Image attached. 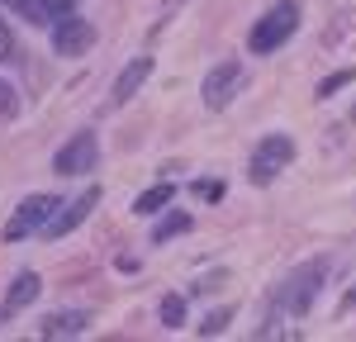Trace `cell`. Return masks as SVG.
<instances>
[{
    "mask_svg": "<svg viewBox=\"0 0 356 342\" xmlns=\"http://www.w3.org/2000/svg\"><path fill=\"white\" fill-rule=\"evenodd\" d=\"M295 28H300V0H280V5H271L257 24H252V33H247V48L257 57L275 53L280 43H290L295 38Z\"/></svg>",
    "mask_w": 356,
    "mask_h": 342,
    "instance_id": "obj_1",
    "label": "cell"
},
{
    "mask_svg": "<svg viewBox=\"0 0 356 342\" xmlns=\"http://www.w3.org/2000/svg\"><path fill=\"white\" fill-rule=\"evenodd\" d=\"M323 281H328V256H309L304 266H295V271L285 276V285H280V304L295 314V318H304V314L314 309Z\"/></svg>",
    "mask_w": 356,
    "mask_h": 342,
    "instance_id": "obj_2",
    "label": "cell"
},
{
    "mask_svg": "<svg viewBox=\"0 0 356 342\" xmlns=\"http://www.w3.org/2000/svg\"><path fill=\"white\" fill-rule=\"evenodd\" d=\"M290 162H295V142L285 138V133H266V138L257 142L252 162H247V176H252V186H266V181H275Z\"/></svg>",
    "mask_w": 356,
    "mask_h": 342,
    "instance_id": "obj_3",
    "label": "cell"
},
{
    "mask_svg": "<svg viewBox=\"0 0 356 342\" xmlns=\"http://www.w3.org/2000/svg\"><path fill=\"white\" fill-rule=\"evenodd\" d=\"M57 209H62V200L57 195H29L19 209H15V219L5 224V243H24L29 233H38V228H48Z\"/></svg>",
    "mask_w": 356,
    "mask_h": 342,
    "instance_id": "obj_4",
    "label": "cell"
},
{
    "mask_svg": "<svg viewBox=\"0 0 356 342\" xmlns=\"http://www.w3.org/2000/svg\"><path fill=\"white\" fill-rule=\"evenodd\" d=\"M95 162H100V142H95L90 129H81L72 142L57 147L53 171H57V176H86V171H95Z\"/></svg>",
    "mask_w": 356,
    "mask_h": 342,
    "instance_id": "obj_5",
    "label": "cell"
},
{
    "mask_svg": "<svg viewBox=\"0 0 356 342\" xmlns=\"http://www.w3.org/2000/svg\"><path fill=\"white\" fill-rule=\"evenodd\" d=\"M238 86H243V62H219L204 86H200V95H204V110H228L233 105V95H238Z\"/></svg>",
    "mask_w": 356,
    "mask_h": 342,
    "instance_id": "obj_6",
    "label": "cell"
},
{
    "mask_svg": "<svg viewBox=\"0 0 356 342\" xmlns=\"http://www.w3.org/2000/svg\"><path fill=\"white\" fill-rule=\"evenodd\" d=\"M53 48L62 57H81L95 48V28L81 15H67V19H53Z\"/></svg>",
    "mask_w": 356,
    "mask_h": 342,
    "instance_id": "obj_7",
    "label": "cell"
},
{
    "mask_svg": "<svg viewBox=\"0 0 356 342\" xmlns=\"http://www.w3.org/2000/svg\"><path fill=\"white\" fill-rule=\"evenodd\" d=\"M95 204H100V186H86L72 204H62L53 219H48V228H43V233H48V238H67L72 228H81L86 219H90V209H95Z\"/></svg>",
    "mask_w": 356,
    "mask_h": 342,
    "instance_id": "obj_8",
    "label": "cell"
},
{
    "mask_svg": "<svg viewBox=\"0 0 356 342\" xmlns=\"http://www.w3.org/2000/svg\"><path fill=\"white\" fill-rule=\"evenodd\" d=\"M152 76V57H134L119 76H114V86H110V100H105V110H119V105H129L138 95V86Z\"/></svg>",
    "mask_w": 356,
    "mask_h": 342,
    "instance_id": "obj_9",
    "label": "cell"
},
{
    "mask_svg": "<svg viewBox=\"0 0 356 342\" xmlns=\"http://www.w3.org/2000/svg\"><path fill=\"white\" fill-rule=\"evenodd\" d=\"M38 290H43V281H38V271H19V276H15V285H10V295H5V309H0V323H5L10 314L29 309V304L38 300Z\"/></svg>",
    "mask_w": 356,
    "mask_h": 342,
    "instance_id": "obj_10",
    "label": "cell"
},
{
    "mask_svg": "<svg viewBox=\"0 0 356 342\" xmlns=\"http://www.w3.org/2000/svg\"><path fill=\"white\" fill-rule=\"evenodd\" d=\"M86 323H90L86 309H62V314H48V318L38 323V333H43V338H76V333H86Z\"/></svg>",
    "mask_w": 356,
    "mask_h": 342,
    "instance_id": "obj_11",
    "label": "cell"
},
{
    "mask_svg": "<svg viewBox=\"0 0 356 342\" xmlns=\"http://www.w3.org/2000/svg\"><path fill=\"white\" fill-rule=\"evenodd\" d=\"M191 214L186 209H162V219H157V228H152V247H162V243H171L176 233H191Z\"/></svg>",
    "mask_w": 356,
    "mask_h": 342,
    "instance_id": "obj_12",
    "label": "cell"
},
{
    "mask_svg": "<svg viewBox=\"0 0 356 342\" xmlns=\"http://www.w3.org/2000/svg\"><path fill=\"white\" fill-rule=\"evenodd\" d=\"M171 195H176V186H171V181H162V186H152V190H143V195L134 200V214L152 219V214H162L166 204H171Z\"/></svg>",
    "mask_w": 356,
    "mask_h": 342,
    "instance_id": "obj_13",
    "label": "cell"
},
{
    "mask_svg": "<svg viewBox=\"0 0 356 342\" xmlns=\"http://www.w3.org/2000/svg\"><path fill=\"white\" fill-rule=\"evenodd\" d=\"M352 81H356V72H352V67H342V72L323 76V81H318V100H332V95H337L342 86H352Z\"/></svg>",
    "mask_w": 356,
    "mask_h": 342,
    "instance_id": "obj_14",
    "label": "cell"
},
{
    "mask_svg": "<svg viewBox=\"0 0 356 342\" xmlns=\"http://www.w3.org/2000/svg\"><path fill=\"white\" fill-rule=\"evenodd\" d=\"M162 323L166 328H186V300L181 295H166L162 300Z\"/></svg>",
    "mask_w": 356,
    "mask_h": 342,
    "instance_id": "obj_15",
    "label": "cell"
},
{
    "mask_svg": "<svg viewBox=\"0 0 356 342\" xmlns=\"http://www.w3.org/2000/svg\"><path fill=\"white\" fill-rule=\"evenodd\" d=\"M228 323H233V309H214L209 318H204V323H200V338H219Z\"/></svg>",
    "mask_w": 356,
    "mask_h": 342,
    "instance_id": "obj_16",
    "label": "cell"
},
{
    "mask_svg": "<svg viewBox=\"0 0 356 342\" xmlns=\"http://www.w3.org/2000/svg\"><path fill=\"white\" fill-rule=\"evenodd\" d=\"M38 10H43V19H67V15H76V0H33Z\"/></svg>",
    "mask_w": 356,
    "mask_h": 342,
    "instance_id": "obj_17",
    "label": "cell"
},
{
    "mask_svg": "<svg viewBox=\"0 0 356 342\" xmlns=\"http://www.w3.org/2000/svg\"><path fill=\"white\" fill-rule=\"evenodd\" d=\"M0 62H19V43H15V28L0 19Z\"/></svg>",
    "mask_w": 356,
    "mask_h": 342,
    "instance_id": "obj_18",
    "label": "cell"
},
{
    "mask_svg": "<svg viewBox=\"0 0 356 342\" xmlns=\"http://www.w3.org/2000/svg\"><path fill=\"white\" fill-rule=\"evenodd\" d=\"M0 5H5V10H15V15H24V19H33V24H48V19H43V10H38L33 0H0Z\"/></svg>",
    "mask_w": 356,
    "mask_h": 342,
    "instance_id": "obj_19",
    "label": "cell"
},
{
    "mask_svg": "<svg viewBox=\"0 0 356 342\" xmlns=\"http://www.w3.org/2000/svg\"><path fill=\"white\" fill-rule=\"evenodd\" d=\"M342 309H356V285L347 290V295H342Z\"/></svg>",
    "mask_w": 356,
    "mask_h": 342,
    "instance_id": "obj_20",
    "label": "cell"
},
{
    "mask_svg": "<svg viewBox=\"0 0 356 342\" xmlns=\"http://www.w3.org/2000/svg\"><path fill=\"white\" fill-rule=\"evenodd\" d=\"M176 5H181V0H162V10H166V15H171V10H176Z\"/></svg>",
    "mask_w": 356,
    "mask_h": 342,
    "instance_id": "obj_21",
    "label": "cell"
}]
</instances>
